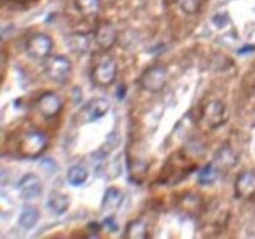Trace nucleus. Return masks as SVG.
I'll list each match as a JSON object with an SVG mask.
<instances>
[{
  "label": "nucleus",
  "mask_w": 255,
  "mask_h": 239,
  "mask_svg": "<svg viewBox=\"0 0 255 239\" xmlns=\"http://www.w3.org/2000/svg\"><path fill=\"white\" fill-rule=\"evenodd\" d=\"M218 179V170L214 164L208 163L198 172V182L201 185H211Z\"/></svg>",
  "instance_id": "nucleus-17"
},
{
  "label": "nucleus",
  "mask_w": 255,
  "mask_h": 239,
  "mask_svg": "<svg viewBox=\"0 0 255 239\" xmlns=\"http://www.w3.org/2000/svg\"><path fill=\"white\" fill-rule=\"evenodd\" d=\"M104 225H106V227L109 228V230L112 232H117L118 230H119V225L117 224V222L114 221L113 217H107L106 219H105Z\"/></svg>",
  "instance_id": "nucleus-24"
},
{
  "label": "nucleus",
  "mask_w": 255,
  "mask_h": 239,
  "mask_svg": "<svg viewBox=\"0 0 255 239\" xmlns=\"http://www.w3.org/2000/svg\"><path fill=\"white\" fill-rule=\"evenodd\" d=\"M74 5H76V8L81 14L90 17V15L97 13L98 9H99L100 1L99 0H76Z\"/></svg>",
  "instance_id": "nucleus-18"
},
{
  "label": "nucleus",
  "mask_w": 255,
  "mask_h": 239,
  "mask_svg": "<svg viewBox=\"0 0 255 239\" xmlns=\"http://www.w3.org/2000/svg\"><path fill=\"white\" fill-rule=\"evenodd\" d=\"M110 109L109 101L104 97H93L77 114L79 123H90L101 119Z\"/></svg>",
  "instance_id": "nucleus-1"
},
{
  "label": "nucleus",
  "mask_w": 255,
  "mask_h": 239,
  "mask_svg": "<svg viewBox=\"0 0 255 239\" xmlns=\"http://www.w3.org/2000/svg\"><path fill=\"white\" fill-rule=\"evenodd\" d=\"M124 202V194L122 190L118 188H109L105 191L103 201H101V209L104 211H113L119 209Z\"/></svg>",
  "instance_id": "nucleus-13"
},
{
  "label": "nucleus",
  "mask_w": 255,
  "mask_h": 239,
  "mask_svg": "<svg viewBox=\"0 0 255 239\" xmlns=\"http://www.w3.org/2000/svg\"><path fill=\"white\" fill-rule=\"evenodd\" d=\"M72 71L71 61L63 55H55L45 62V73L55 82H65Z\"/></svg>",
  "instance_id": "nucleus-2"
},
{
  "label": "nucleus",
  "mask_w": 255,
  "mask_h": 239,
  "mask_svg": "<svg viewBox=\"0 0 255 239\" xmlns=\"http://www.w3.org/2000/svg\"><path fill=\"white\" fill-rule=\"evenodd\" d=\"M14 1H18V2H25V1H27V0H14Z\"/></svg>",
  "instance_id": "nucleus-27"
},
{
  "label": "nucleus",
  "mask_w": 255,
  "mask_h": 239,
  "mask_svg": "<svg viewBox=\"0 0 255 239\" xmlns=\"http://www.w3.org/2000/svg\"><path fill=\"white\" fill-rule=\"evenodd\" d=\"M39 218H40V214H39L37 209L27 208L19 216L18 223L25 230H31V229H33L38 224Z\"/></svg>",
  "instance_id": "nucleus-15"
},
{
  "label": "nucleus",
  "mask_w": 255,
  "mask_h": 239,
  "mask_svg": "<svg viewBox=\"0 0 255 239\" xmlns=\"http://www.w3.org/2000/svg\"><path fill=\"white\" fill-rule=\"evenodd\" d=\"M219 156H220V161L224 162L225 164H233L234 159V155L231 150H228L227 148H222V152L219 153Z\"/></svg>",
  "instance_id": "nucleus-23"
},
{
  "label": "nucleus",
  "mask_w": 255,
  "mask_h": 239,
  "mask_svg": "<svg viewBox=\"0 0 255 239\" xmlns=\"http://www.w3.org/2000/svg\"><path fill=\"white\" fill-rule=\"evenodd\" d=\"M118 32L114 26L110 22H103L96 32V41L98 46L103 50L107 51L113 47L117 42Z\"/></svg>",
  "instance_id": "nucleus-9"
},
{
  "label": "nucleus",
  "mask_w": 255,
  "mask_h": 239,
  "mask_svg": "<svg viewBox=\"0 0 255 239\" xmlns=\"http://www.w3.org/2000/svg\"><path fill=\"white\" fill-rule=\"evenodd\" d=\"M52 47H53V44H52L51 38L46 34L39 33L29 38L26 44V53L34 60H42L51 53Z\"/></svg>",
  "instance_id": "nucleus-3"
},
{
  "label": "nucleus",
  "mask_w": 255,
  "mask_h": 239,
  "mask_svg": "<svg viewBox=\"0 0 255 239\" xmlns=\"http://www.w3.org/2000/svg\"><path fill=\"white\" fill-rule=\"evenodd\" d=\"M126 232L128 238H146V228L139 221H134L127 225Z\"/></svg>",
  "instance_id": "nucleus-20"
},
{
  "label": "nucleus",
  "mask_w": 255,
  "mask_h": 239,
  "mask_svg": "<svg viewBox=\"0 0 255 239\" xmlns=\"http://www.w3.org/2000/svg\"><path fill=\"white\" fill-rule=\"evenodd\" d=\"M126 91H127V88L122 84V86H119V88L117 89V97L118 100H123L124 97H125L126 95Z\"/></svg>",
  "instance_id": "nucleus-26"
},
{
  "label": "nucleus",
  "mask_w": 255,
  "mask_h": 239,
  "mask_svg": "<svg viewBox=\"0 0 255 239\" xmlns=\"http://www.w3.org/2000/svg\"><path fill=\"white\" fill-rule=\"evenodd\" d=\"M253 52H255V46L254 45H246V46H244L243 48H240L238 53L240 55H243V54L253 53Z\"/></svg>",
  "instance_id": "nucleus-25"
},
{
  "label": "nucleus",
  "mask_w": 255,
  "mask_h": 239,
  "mask_svg": "<svg viewBox=\"0 0 255 239\" xmlns=\"http://www.w3.org/2000/svg\"><path fill=\"white\" fill-rule=\"evenodd\" d=\"M70 204L71 199L66 194H63V192H59L53 190V191H51L50 195H48L47 206L52 214L61 216L68 210Z\"/></svg>",
  "instance_id": "nucleus-12"
},
{
  "label": "nucleus",
  "mask_w": 255,
  "mask_h": 239,
  "mask_svg": "<svg viewBox=\"0 0 255 239\" xmlns=\"http://www.w3.org/2000/svg\"><path fill=\"white\" fill-rule=\"evenodd\" d=\"M166 81H167L166 72L159 67H152L147 70L140 79V83L143 89L151 93H158L161 90L165 87Z\"/></svg>",
  "instance_id": "nucleus-5"
},
{
  "label": "nucleus",
  "mask_w": 255,
  "mask_h": 239,
  "mask_svg": "<svg viewBox=\"0 0 255 239\" xmlns=\"http://www.w3.org/2000/svg\"><path fill=\"white\" fill-rule=\"evenodd\" d=\"M204 121L209 127H218L225 121V107L219 101H211L205 106Z\"/></svg>",
  "instance_id": "nucleus-11"
},
{
  "label": "nucleus",
  "mask_w": 255,
  "mask_h": 239,
  "mask_svg": "<svg viewBox=\"0 0 255 239\" xmlns=\"http://www.w3.org/2000/svg\"><path fill=\"white\" fill-rule=\"evenodd\" d=\"M47 141L44 134L39 132H29L26 134L20 143V150L25 156L37 157L46 148Z\"/></svg>",
  "instance_id": "nucleus-4"
},
{
  "label": "nucleus",
  "mask_w": 255,
  "mask_h": 239,
  "mask_svg": "<svg viewBox=\"0 0 255 239\" xmlns=\"http://www.w3.org/2000/svg\"><path fill=\"white\" fill-rule=\"evenodd\" d=\"M255 194V175L251 171L239 175L235 182V195L239 198H250Z\"/></svg>",
  "instance_id": "nucleus-10"
},
{
  "label": "nucleus",
  "mask_w": 255,
  "mask_h": 239,
  "mask_svg": "<svg viewBox=\"0 0 255 239\" xmlns=\"http://www.w3.org/2000/svg\"><path fill=\"white\" fill-rule=\"evenodd\" d=\"M120 137L117 135L116 133H111L109 136H107L106 141L104 142V145L100 147L99 149V155L100 157H105L107 156L111 152H113L114 149L118 148V146L120 145Z\"/></svg>",
  "instance_id": "nucleus-19"
},
{
  "label": "nucleus",
  "mask_w": 255,
  "mask_h": 239,
  "mask_svg": "<svg viewBox=\"0 0 255 239\" xmlns=\"http://www.w3.org/2000/svg\"><path fill=\"white\" fill-rule=\"evenodd\" d=\"M88 178V171L81 165H73L67 171V181L71 185L80 186L85 184Z\"/></svg>",
  "instance_id": "nucleus-16"
},
{
  "label": "nucleus",
  "mask_w": 255,
  "mask_h": 239,
  "mask_svg": "<svg viewBox=\"0 0 255 239\" xmlns=\"http://www.w3.org/2000/svg\"><path fill=\"white\" fill-rule=\"evenodd\" d=\"M66 44L71 52L78 54H83L85 52H87L88 46H90V40H88V37L86 34L73 33L67 38Z\"/></svg>",
  "instance_id": "nucleus-14"
},
{
  "label": "nucleus",
  "mask_w": 255,
  "mask_h": 239,
  "mask_svg": "<svg viewBox=\"0 0 255 239\" xmlns=\"http://www.w3.org/2000/svg\"><path fill=\"white\" fill-rule=\"evenodd\" d=\"M178 5L186 14H194L200 8V0H178Z\"/></svg>",
  "instance_id": "nucleus-21"
},
{
  "label": "nucleus",
  "mask_w": 255,
  "mask_h": 239,
  "mask_svg": "<svg viewBox=\"0 0 255 239\" xmlns=\"http://www.w3.org/2000/svg\"><path fill=\"white\" fill-rule=\"evenodd\" d=\"M212 22L215 27L219 29H222L225 27H227V25L230 24V17L226 12H219L217 14L212 18Z\"/></svg>",
  "instance_id": "nucleus-22"
},
{
  "label": "nucleus",
  "mask_w": 255,
  "mask_h": 239,
  "mask_svg": "<svg viewBox=\"0 0 255 239\" xmlns=\"http://www.w3.org/2000/svg\"><path fill=\"white\" fill-rule=\"evenodd\" d=\"M18 191L21 198H37L42 191V182L35 173H27L18 183Z\"/></svg>",
  "instance_id": "nucleus-6"
},
{
  "label": "nucleus",
  "mask_w": 255,
  "mask_h": 239,
  "mask_svg": "<svg viewBox=\"0 0 255 239\" xmlns=\"http://www.w3.org/2000/svg\"><path fill=\"white\" fill-rule=\"evenodd\" d=\"M37 106L42 116L46 117V119H52V117L58 115L59 111L63 108V103H61L60 97L58 95L48 91V93L42 94L39 97Z\"/></svg>",
  "instance_id": "nucleus-7"
},
{
  "label": "nucleus",
  "mask_w": 255,
  "mask_h": 239,
  "mask_svg": "<svg viewBox=\"0 0 255 239\" xmlns=\"http://www.w3.org/2000/svg\"><path fill=\"white\" fill-rule=\"evenodd\" d=\"M117 75V65L114 64L112 59L106 58L93 71V79L97 83L101 86H109L116 80Z\"/></svg>",
  "instance_id": "nucleus-8"
}]
</instances>
